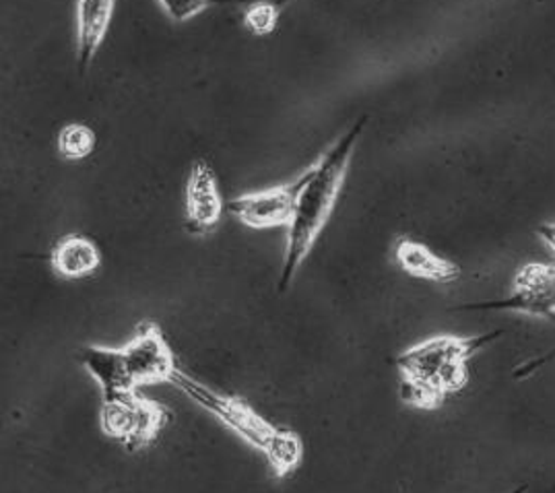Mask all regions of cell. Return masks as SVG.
I'll use <instances>...</instances> for the list:
<instances>
[{
    "label": "cell",
    "mask_w": 555,
    "mask_h": 493,
    "mask_svg": "<svg viewBox=\"0 0 555 493\" xmlns=\"http://www.w3.org/2000/svg\"><path fill=\"white\" fill-rule=\"evenodd\" d=\"M170 385L178 388L186 399H191L194 405L209 411L223 426L237 433L248 446L262 452L269 460L271 471L275 472L279 479L292 475L301 465L304 444L296 431L273 426L246 401L203 385L180 367L173 372Z\"/></svg>",
    "instance_id": "cell-3"
},
{
    "label": "cell",
    "mask_w": 555,
    "mask_h": 493,
    "mask_svg": "<svg viewBox=\"0 0 555 493\" xmlns=\"http://www.w3.org/2000/svg\"><path fill=\"white\" fill-rule=\"evenodd\" d=\"M463 312H518L555 324V264L527 262L514 275L513 289L502 300L465 303Z\"/></svg>",
    "instance_id": "cell-5"
},
{
    "label": "cell",
    "mask_w": 555,
    "mask_h": 493,
    "mask_svg": "<svg viewBox=\"0 0 555 493\" xmlns=\"http://www.w3.org/2000/svg\"><path fill=\"white\" fill-rule=\"evenodd\" d=\"M502 335L500 328L475 337L438 335L409 347L397 358L401 401L422 411L442 407L450 394L469 385V360Z\"/></svg>",
    "instance_id": "cell-1"
},
{
    "label": "cell",
    "mask_w": 555,
    "mask_h": 493,
    "mask_svg": "<svg viewBox=\"0 0 555 493\" xmlns=\"http://www.w3.org/2000/svg\"><path fill=\"white\" fill-rule=\"evenodd\" d=\"M308 178H310V168L299 173L298 178H294L292 182L257 191V193L235 196L225 205V211L250 230L289 228L296 213L299 193L308 182Z\"/></svg>",
    "instance_id": "cell-6"
},
{
    "label": "cell",
    "mask_w": 555,
    "mask_h": 493,
    "mask_svg": "<svg viewBox=\"0 0 555 493\" xmlns=\"http://www.w3.org/2000/svg\"><path fill=\"white\" fill-rule=\"evenodd\" d=\"M217 173L205 159H196L186 184V230L194 236L211 234L223 217Z\"/></svg>",
    "instance_id": "cell-8"
},
{
    "label": "cell",
    "mask_w": 555,
    "mask_h": 493,
    "mask_svg": "<svg viewBox=\"0 0 555 493\" xmlns=\"http://www.w3.org/2000/svg\"><path fill=\"white\" fill-rule=\"evenodd\" d=\"M529 490V485H520V488H514L513 492L508 493H525Z\"/></svg>",
    "instance_id": "cell-18"
},
{
    "label": "cell",
    "mask_w": 555,
    "mask_h": 493,
    "mask_svg": "<svg viewBox=\"0 0 555 493\" xmlns=\"http://www.w3.org/2000/svg\"><path fill=\"white\" fill-rule=\"evenodd\" d=\"M77 360L89 372V376L98 382L104 394V401L116 399L139 390L125 358L122 347H104V345H86L79 349Z\"/></svg>",
    "instance_id": "cell-9"
},
{
    "label": "cell",
    "mask_w": 555,
    "mask_h": 493,
    "mask_svg": "<svg viewBox=\"0 0 555 493\" xmlns=\"http://www.w3.org/2000/svg\"><path fill=\"white\" fill-rule=\"evenodd\" d=\"M122 351L137 388L170 382L178 369L170 343L157 322H139L132 339L122 347Z\"/></svg>",
    "instance_id": "cell-7"
},
{
    "label": "cell",
    "mask_w": 555,
    "mask_h": 493,
    "mask_svg": "<svg viewBox=\"0 0 555 493\" xmlns=\"http://www.w3.org/2000/svg\"><path fill=\"white\" fill-rule=\"evenodd\" d=\"M116 0H77V63L81 70L93 63L106 40Z\"/></svg>",
    "instance_id": "cell-11"
},
{
    "label": "cell",
    "mask_w": 555,
    "mask_h": 493,
    "mask_svg": "<svg viewBox=\"0 0 555 493\" xmlns=\"http://www.w3.org/2000/svg\"><path fill=\"white\" fill-rule=\"evenodd\" d=\"M50 267L61 280H86L102 267V252L91 237L68 234L56 242L50 255Z\"/></svg>",
    "instance_id": "cell-12"
},
{
    "label": "cell",
    "mask_w": 555,
    "mask_h": 493,
    "mask_svg": "<svg viewBox=\"0 0 555 493\" xmlns=\"http://www.w3.org/2000/svg\"><path fill=\"white\" fill-rule=\"evenodd\" d=\"M157 2L173 23L191 22L211 4V0H157Z\"/></svg>",
    "instance_id": "cell-15"
},
{
    "label": "cell",
    "mask_w": 555,
    "mask_h": 493,
    "mask_svg": "<svg viewBox=\"0 0 555 493\" xmlns=\"http://www.w3.org/2000/svg\"><path fill=\"white\" fill-rule=\"evenodd\" d=\"M95 132L81 122L66 125L65 129L59 132V153L68 161H79L89 157L95 150Z\"/></svg>",
    "instance_id": "cell-13"
},
{
    "label": "cell",
    "mask_w": 555,
    "mask_h": 493,
    "mask_svg": "<svg viewBox=\"0 0 555 493\" xmlns=\"http://www.w3.org/2000/svg\"><path fill=\"white\" fill-rule=\"evenodd\" d=\"M281 4L275 0H255L244 13V27L253 36H271L278 29Z\"/></svg>",
    "instance_id": "cell-14"
},
{
    "label": "cell",
    "mask_w": 555,
    "mask_h": 493,
    "mask_svg": "<svg viewBox=\"0 0 555 493\" xmlns=\"http://www.w3.org/2000/svg\"><path fill=\"white\" fill-rule=\"evenodd\" d=\"M170 421V408L139 394V390L107 399L100 413L102 431L129 452L151 446Z\"/></svg>",
    "instance_id": "cell-4"
},
{
    "label": "cell",
    "mask_w": 555,
    "mask_h": 493,
    "mask_svg": "<svg viewBox=\"0 0 555 493\" xmlns=\"http://www.w3.org/2000/svg\"><path fill=\"white\" fill-rule=\"evenodd\" d=\"M537 236L543 239V244L550 248V252L555 258V221H552V223H541L537 228Z\"/></svg>",
    "instance_id": "cell-17"
},
{
    "label": "cell",
    "mask_w": 555,
    "mask_h": 493,
    "mask_svg": "<svg viewBox=\"0 0 555 493\" xmlns=\"http://www.w3.org/2000/svg\"><path fill=\"white\" fill-rule=\"evenodd\" d=\"M395 260L415 280L431 281V283H452L461 277V267L449 258L436 255L426 244L399 237L395 244Z\"/></svg>",
    "instance_id": "cell-10"
},
{
    "label": "cell",
    "mask_w": 555,
    "mask_h": 493,
    "mask_svg": "<svg viewBox=\"0 0 555 493\" xmlns=\"http://www.w3.org/2000/svg\"><path fill=\"white\" fill-rule=\"evenodd\" d=\"M554 360L555 349L554 351H550V353H545V355H541V358H537V360H531V362H527V364L518 365V367L514 369V378L522 380V378H527V376H531V374H534V372H537L539 367L552 364Z\"/></svg>",
    "instance_id": "cell-16"
},
{
    "label": "cell",
    "mask_w": 555,
    "mask_h": 493,
    "mask_svg": "<svg viewBox=\"0 0 555 493\" xmlns=\"http://www.w3.org/2000/svg\"><path fill=\"white\" fill-rule=\"evenodd\" d=\"M365 125L367 116L363 114L314 166H310V178L299 193L294 221L287 228V246L279 277L281 294L289 289L292 281L298 275L299 267L310 255L314 242L321 236L328 217L333 213L349 170L351 155L356 151V143L362 137Z\"/></svg>",
    "instance_id": "cell-2"
}]
</instances>
